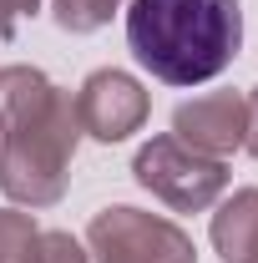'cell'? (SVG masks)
Here are the masks:
<instances>
[{
  "instance_id": "obj_3",
  "label": "cell",
  "mask_w": 258,
  "mask_h": 263,
  "mask_svg": "<svg viewBox=\"0 0 258 263\" xmlns=\"http://www.w3.org/2000/svg\"><path fill=\"white\" fill-rule=\"evenodd\" d=\"M132 177L172 213H208L218 197L228 193V162L223 157H202L193 147H182L172 132H162L152 142L137 147L132 157Z\"/></svg>"
},
{
  "instance_id": "obj_2",
  "label": "cell",
  "mask_w": 258,
  "mask_h": 263,
  "mask_svg": "<svg viewBox=\"0 0 258 263\" xmlns=\"http://www.w3.org/2000/svg\"><path fill=\"white\" fill-rule=\"evenodd\" d=\"M127 46L162 86H202L223 76L243 51L238 0H132Z\"/></svg>"
},
{
  "instance_id": "obj_1",
  "label": "cell",
  "mask_w": 258,
  "mask_h": 263,
  "mask_svg": "<svg viewBox=\"0 0 258 263\" xmlns=\"http://www.w3.org/2000/svg\"><path fill=\"white\" fill-rule=\"evenodd\" d=\"M81 147L76 97L35 66H0V193L10 208H56Z\"/></svg>"
},
{
  "instance_id": "obj_13",
  "label": "cell",
  "mask_w": 258,
  "mask_h": 263,
  "mask_svg": "<svg viewBox=\"0 0 258 263\" xmlns=\"http://www.w3.org/2000/svg\"><path fill=\"white\" fill-rule=\"evenodd\" d=\"M243 263H258V238H253V248H248V258H243Z\"/></svg>"
},
{
  "instance_id": "obj_9",
  "label": "cell",
  "mask_w": 258,
  "mask_h": 263,
  "mask_svg": "<svg viewBox=\"0 0 258 263\" xmlns=\"http://www.w3.org/2000/svg\"><path fill=\"white\" fill-rule=\"evenodd\" d=\"M122 5H127V0H51V21H56L61 31H71V35H91V31H101Z\"/></svg>"
},
{
  "instance_id": "obj_5",
  "label": "cell",
  "mask_w": 258,
  "mask_h": 263,
  "mask_svg": "<svg viewBox=\"0 0 258 263\" xmlns=\"http://www.w3.org/2000/svg\"><path fill=\"white\" fill-rule=\"evenodd\" d=\"M147 111H152L147 86H142L137 76H127V71H117V66L91 71V76L81 81V91H76L81 137H97L106 147H112V142H127L132 132H142Z\"/></svg>"
},
{
  "instance_id": "obj_12",
  "label": "cell",
  "mask_w": 258,
  "mask_h": 263,
  "mask_svg": "<svg viewBox=\"0 0 258 263\" xmlns=\"http://www.w3.org/2000/svg\"><path fill=\"white\" fill-rule=\"evenodd\" d=\"M243 152L258 157V86L243 97Z\"/></svg>"
},
{
  "instance_id": "obj_6",
  "label": "cell",
  "mask_w": 258,
  "mask_h": 263,
  "mask_svg": "<svg viewBox=\"0 0 258 263\" xmlns=\"http://www.w3.org/2000/svg\"><path fill=\"white\" fill-rule=\"evenodd\" d=\"M172 137L202 157H233L243 147V97L238 91H208L172 111Z\"/></svg>"
},
{
  "instance_id": "obj_8",
  "label": "cell",
  "mask_w": 258,
  "mask_h": 263,
  "mask_svg": "<svg viewBox=\"0 0 258 263\" xmlns=\"http://www.w3.org/2000/svg\"><path fill=\"white\" fill-rule=\"evenodd\" d=\"M41 258V223L26 208H0V263H35Z\"/></svg>"
},
{
  "instance_id": "obj_10",
  "label": "cell",
  "mask_w": 258,
  "mask_h": 263,
  "mask_svg": "<svg viewBox=\"0 0 258 263\" xmlns=\"http://www.w3.org/2000/svg\"><path fill=\"white\" fill-rule=\"evenodd\" d=\"M35 263H91V253H86L81 238L51 228V233H41V258H35Z\"/></svg>"
},
{
  "instance_id": "obj_11",
  "label": "cell",
  "mask_w": 258,
  "mask_h": 263,
  "mask_svg": "<svg viewBox=\"0 0 258 263\" xmlns=\"http://www.w3.org/2000/svg\"><path fill=\"white\" fill-rule=\"evenodd\" d=\"M35 10H41V0H0V41H10L15 26L26 15H35Z\"/></svg>"
},
{
  "instance_id": "obj_4",
  "label": "cell",
  "mask_w": 258,
  "mask_h": 263,
  "mask_svg": "<svg viewBox=\"0 0 258 263\" xmlns=\"http://www.w3.org/2000/svg\"><path fill=\"white\" fill-rule=\"evenodd\" d=\"M86 253L97 263H197L193 238L162 213L142 208H101L86 223Z\"/></svg>"
},
{
  "instance_id": "obj_7",
  "label": "cell",
  "mask_w": 258,
  "mask_h": 263,
  "mask_svg": "<svg viewBox=\"0 0 258 263\" xmlns=\"http://www.w3.org/2000/svg\"><path fill=\"white\" fill-rule=\"evenodd\" d=\"M258 238V187H238L213 213V248L223 263H243Z\"/></svg>"
}]
</instances>
